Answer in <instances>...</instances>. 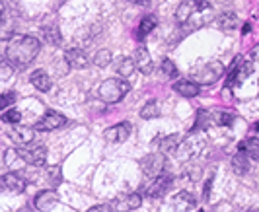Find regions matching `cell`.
Returning a JSON list of instances; mask_svg holds the SVG:
<instances>
[{
	"label": "cell",
	"mask_w": 259,
	"mask_h": 212,
	"mask_svg": "<svg viewBox=\"0 0 259 212\" xmlns=\"http://www.w3.org/2000/svg\"><path fill=\"white\" fill-rule=\"evenodd\" d=\"M39 55V41L31 35H14L6 43V61L14 68L27 67Z\"/></svg>",
	"instance_id": "obj_1"
},
{
	"label": "cell",
	"mask_w": 259,
	"mask_h": 212,
	"mask_svg": "<svg viewBox=\"0 0 259 212\" xmlns=\"http://www.w3.org/2000/svg\"><path fill=\"white\" fill-rule=\"evenodd\" d=\"M131 86L125 78H107L102 82L100 86V97L105 103H119L127 93H129Z\"/></svg>",
	"instance_id": "obj_2"
},
{
	"label": "cell",
	"mask_w": 259,
	"mask_h": 212,
	"mask_svg": "<svg viewBox=\"0 0 259 212\" xmlns=\"http://www.w3.org/2000/svg\"><path fill=\"white\" fill-rule=\"evenodd\" d=\"M207 144H208V140L203 133L189 134L182 144H180V150H178V152H180V158H182L183 162H193V160H197L205 152Z\"/></svg>",
	"instance_id": "obj_3"
},
{
	"label": "cell",
	"mask_w": 259,
	"mask_h": 212,
	"mask_svg": "<svg viewBox=\"0 0 259 212\" xmlns=\"http://www.w3.org/2000/svg\"><path fill=\"white\" fill-rule=\"evenodd\" d=\"M224 74V65L221 61H208L205 65H197L191 72V76L197 84H203V86H210L214 84L217 80Z\"/></svg>",
	"instance_id": "obj_4"
},
{
	"label": "cell",
	"mask_w": 259,
	"mask_h": 212,
	"mask_svg": "<svg viewBox=\"0 0 259 212\" xmlns=\"http://www.w3.org/2000/svg\"><path fill=\"white\" fill-rule=\"evenodd\" d=\"M18 154L22 156V160L29 164V166H35V168H41L45 166L47 162V148L41 144V142H31V144L22 146L18 150Z\"/></svg>",
	"instance_id": "obj_5"
},
{
	"label": "cell",
	"mask_w": 259,
	"mask_h": 212,
	"mask_svg": "<svg viewBox=\"0 0 259 212\" xmlns=\"http://www.w3.org/2000/svg\"><path fill=\"white\" fill-rule=\"evenodd\" d=\"M251 72H253V65L249 61H244L242 57H236L232 61V67H230V74H228V80H226V86L228 88L240 86Z\"/></svg>",
	"instance_id": "obj_6"
},
{
	"label": "cell",
	"mask_w": 259,
	"mask_h": 212,
	"mask_svg": "<svg viewBox=\"0 0 259 212\" xmlns=\"http://www.w3.org/2000/svg\"><path fill=\"white\" fill-rule=\"evenodd\" d=\"M207 8H210L207 0H183L176 10V18H178L180 24H187L195 14L201 12V10H207Z\"/></svg>",
	"instance_id": "obj_7"
},
{
	"label": "cell",
	"mask_w": 259,
	"mask_h": 212,
	"mask_svg": "<svg viewBox=\"0 0 259 212\" xmlns=\"http://www.w3.org/2000/svg\"><path fill=\"white\" fill-rule=\"evenodd\" d=\"M164 166H166V160H164L162 152H158V154H146L141 160V170L150 179H156L160 173L164 172Z\"/></svg>",
	"instance_id": "obj_8"
},
{
	"label": "cell",
	"mask_w": 259,
	"mask_h": 212,
	"mask_svg": "<svg viewBox=\"0 0 259 212\" xmlns=\"http://www.w3.org/2000/svg\"><path fill=\"white\" fill-rule=\"evenodd\" d=\"M141 202L143 197L139 193H121L113 199L111 206L115 212H135L137 208H141Z\"/></svg>",
	"instance_id": "obj_9"
},
{
	"label": "cell",
	"mask_w": 259,
	"mask_h": 212,
	"mask_svg": "<svg viewBox=\"0 0 259 212\" xmlns=\"http://www.w3.org/2000/svg\"><path fill=\"white\" fill-rule=\"evenodd\" d=\"M65 123H66L65 115H61V113H57V111H49V113H45V115L35 123V131H43V133L57 131V129H61Z\"/></svg>",
	"instance_id": "obj_10"
},
{
	"label": "cell",
	"mask_w": 259,
	"mask_h": 212,
	"mask_svg": "<svg viewBox=\"0 0 259 212\" xmlns=\"http://www.w3.org/2000/svg\"><path fill=\"white\" fill-rule=\"evenodd\" d=\"M171 181H174V175L169 172H162L154 181H152V185L148 187V197L156 199V197L166 195V191L171 187Z\"/></svg>",
	"instance_id": "obj_11"
},
{
	"label": "cell",
	"mask_w": 259,
	"mask_h": 212,
	"mask_svg": "<svg viewBox=\"0 0 259 212\" xmlns=\"http://www.w3.org/2000/svg\"><path fill=\"white\" fill-rule=\"evenodd\" d=\"M8 136L12 138L16 144H20V146L31 144V142H33V138H35V127L31 129V127H22V125H14L12 129L8 131Z\"/></svg>",
	"instance_id": "obj_12"
},
{
	"label": "cell",
	"mask_w": 259,
	"mask_h": 212,
	"mask_svg": "<svg viewBox=\"0 0 259 212\" xmlns=\"http://www.w3.org/2000/svg\"><path fill=\"white\" fill-rule=\"evenodd\" d=\"M249 152H247V142H240V146H238V154L232 158V168L234 172L238 173V175H244V173H247V170H249Z\"/></svg>",
	"instance_id": "obj_13"
},
{
	"label": "cell",
	"mask_w": 259,
	"mask_h": 212,
	"mask_svg": "<svg viewBox=\"0 0 259 212\" xmlns=\"http://www.w3.org/2000/svg\"><path fill=\"white\" fill-rule=\"evenodd\" d=\"M65 63L70 68H78V70H82V68H88L90 59H88V55L84 53L82 49L72 47V49H68V51L65 53Z\"/></svg>",
	"instance_id": "obj_14"
},
{
	"label": "cell",
	"mask_w": 259,
	"mask_h": 212,
	"mask_svg": "<svg viewBox=\"0 0 259 212\" xmlns=\"http://www.w3.org/2000/svg\"><path fill=\"white\" fill-rule=\"evenodd\" d=\"M104 136L109 142H125L131 136V123H117L105 131Z\"/></svg>",
	"instance_id": "obj_15"
},
{
	"label": "cell",
	"mask_w": 259,
	"mask_h": 212,
	"mask_svg": "<svg viewBox=\"0 0 259 212\" xmlns=\"http://www.w3.org/2000/svg\"><path fill=\"white\" fill-rule=\"evenodd\" d=\"M154 144H158L160 152L164 156H171V154H176L180 150L182 142H180V134H168V136H158V138H154Z\"/></svg>",
	"instance_id": "obj_16"
},
{
	"label": "cell",
	"mask_w": 259,
	"mask_h": 212,
	"mask_svg": "<svg viewBox=\"0 0 259 212\" xmlns=\"http://www.w3.org/2000/svg\"><path fill=\"white\" fill-rule=\"evenodd\" d=\"M195 197L189 191H180L178 195H174L171 199V206L178 212H191L195 208Z\"/></svg>",
	"instance_id": "obj_17"
},
{
	"label": "cell",
	"mask_w": 259,
	"mask_h": 212,
	"mask_svg": "<svg viewBox=\"0 0 259 212\" xmlns=\"http://www.w3.org/2000/svg\"><path fill=\"white\" fill-rule=\"evenodd\" d=\"M2 183H4V187H6L8 191H12V193H24V191H26V185H27V181L24 179V175L18 172H8L4 177H2Z\"/></svg>",
	"instance_id": "obj_18"
},
{
	"label": "cell",
	"mask_w": 259,
	"mask_h": 212,
	"mask_svg": "<svg viewBox=\"0 0 259 212\" xmlns=\"http://www.w3.org/2000/svg\"><path fill=\"white\" fill-rule=\"evenodd\" d=\"M59 202V195H57V191H41L35 200H33V206L37 208V210H51L53 206Z\"/></svg>",
	"instance_id": "obj_19"
},
{
	"label": "cell",
	"mask_w": 259,
	"mask_h": 212,
	"mask_svg": "<svg viewBox=\"0 0 259 212\" xmlns=\"http://www.w3.org/2000/svg\"><path fill=\"white\" fill-rule=\"evenodd\" d=\"M135 63H137V68L143 72V74H150L152 68H154V63H152V57L148 53V49L141 45L137 51H135Z\"/></svg>",
	"instance_id": "obj_20"
},
{
	"label": "cell",
	"mask_w": 259,
	"mask_h": 212,
	"mask_svg": "<svg viewBox=\"0 0 259 212\" xmlns=\"http://www.w3.org/2000/svg\"><path fill=\"white\" fill-rule=\"evenodd\" d=\"M174 90L183 95V97H197L199 92H201V88H199V84L197 82H191V80H178L176 84H174Z\"/></svg>",
	"instance_id": "obj_21"
},
{
	"label": "cell",
	"mask_w": 259,
	"mask_h": 212,
	"mask_svg": "<svg viewBox=\"0 0 259 212\" xmlns=\"http://www.w3.org/2000/svg\"><path fill=\"white\" fill-rule=\"evenodd\" d=\"M29 82L37 88L39 92H49L51 90V76L45 72V70H35V72H31V78H29Z\"/></svg>",
	"instance_id": "obj_22"
},
{
	"label": "cell",
	"mask_w": 259,
	"mask_h": 212,
	"mask_svg": "<svg viewBox=\"0 0 259 212\" xmlns=\"http://www.w3.org/2000/svg\"><path fill=\"white\" fill-rule=\"evenodd\" d=\"M217 26L221 27L222 31H226V33H230L236 29L238 26V16L234 12H222L219 14V18H217Z\"/></svg>",
	"instance_id": "obj_23"
},
{
	"label": "cell",
	"mask_w": 259,
	"mask_h": 212,
	"mask_svg": "<svg viewBox=\"0 0 259 212\" xmlns=\"http://www.w3.org/2000/svg\"><path fill=\"white\" fill-rule=\"evenodd\" d=\"M135 67H137V63L133 61V59H127V57H121V59H117L115 61V72L121 76V78H129L131 74L135 72Z\"/></svg>",
	"instance_id": "obj_24"
},
{
	"label": "cell",
	"mask_w": 259,
	"mask_h": 212,
	"mask_svg": "<svg viewBox=\"0 0 259 212\" xmlns=\"http://www.w3.org/2000/svg\"><path fill=\"white\" fill-rule=\"evenodd\" d=\"M43 37L47 43H51V45H61L63 43V35H61V31H59V26H45L43 29Z\"/></svg>",
	"instance_id": "obj_25"
},
{
	"label": "cell",
	"mask_w": 259,
	"mask_h": 212,
	"mask_svg": "<svg viewBox=\"0 0 259 212\" xmlns=\"http://www.w3.org/2000/svg\"><path fill=\"white\" fill-rule=\"evenodd\" d=\"M156 24H158L156 16H146L144 20H141V26H139V37H141V39L146 37V35H148V33L156 27Z\"/></svg>",
	"instance_id": "obj_26"
},
{
	"label": "cell",
	"mask_w": 259,
	"mask_h": 212,
	"mask_svg": "<svg viewBox=\"0 0 259 212\" xmlns=\"http://www.w3.org/2000/svg\"><path fill=\"white\" fill-rule=\"evenodd\" d=\"M158 115H160V105L156 103L154 99H150V101L141 109V117H143V119H154Z\"/></svg>",
	"instance_id": "obj_27"
},
{
	"label": "cell",
	"mask_w": 259,
	"mask_h": 212,
	"mask_svg": "<svg viewBox=\"0 0 259 212\" xmlns=\"http://www.w3.org/2000/svg\"><path fill=\"white\" fill-rule=\"evenodd\" d=\"M111 51H107V49H102V51H98V55L94 57V65L100 68H105L109 67V63H111Z\"/></svg>",
	"instance_id": "obj_28"
},
{
	"label": "cell",
	"mask_w": 259,
	"mask_h": 212,
	"mask_svg": "<svg viewBox=\"0 0 259 212\" xmlns=\"http://www.w3.org/2000/svg\"><path fill=\"white\" fill-rule=\"evenodd\" d=\"M208 121H210V113L205 111V109H199V111H197V121H195L193 129L195 131H203V129H207Z\"/></svg>",
	"instance_id": "obj_29"
},
{
	"label": "cell",
	"mask_w": 259,
	"mask_h": 212,
	"mask_svg": "<svg viewBox=\"0 0 259 212\" xmlns=\"http://www.w3.org/2000/svg\"><path fill=\"white\" fill-rule=\"evenodd\" d=\"M214 123L221 127H230L234 123V115L230 111H214Z\"/></svg>",
	"instance_id": "obj_30"
},
{
	"label": "cell",
	"mask_w": 259,
	"mask_h": 212,
	"mask_svg": "<svg viewBox=\"0 0 259 212\" xmlns=\"http://www.w3.org/2000/svg\"><path fill=\"white\" fill-rule=\"evenodd\" d=\"M47 181H49L53 187H57L63 181V175H61V168H59V166L47 168Z\"/></svg>",
	"instance_id": "obj_31"
},
{
	"label": "cell",
	"mask_w": 259,
	"mask_h": 212,
	"mask_svg": "<svg viewBox=\"0 0 259 212\" xmlns=\"http://www.w3.org/2000/svg\"><path fill=\"white\" fill-rule=\"evenodd\" d=\"M20 119H22V113L18 109H6L4 115H2V121L4 123H10V125H18Z\"/></svg>",
	"instance_id": "obj_32"
},
{
	"label": "cell",
	"mask_w": 259,
	"mask_h": 212,
	"mask_svg": "<svg viewBox=\"0 0 259 212\" xmlns=\"http://www.w3.org/2000/svg\"><path fill=\"white\" fill-rule=\"evenodd\" d=\"M162 72H164L168 78H176V76H178V68L174 65V61L164 59V61H162Z\"/></svg>",
	"instance_id": "obj_33"
},
{
	"label": "cell",
	"mask_w": 259,
	"mask_h": 212,
	"mask_svg": "<svg viewBox=\"0 0 259 212\" xmlns=\"http://www.w3.org/2000/svg\"><path fill=\"white\" fill-rule=\"evenodd\" d=\"M247 152H249L251 158L259 162V136H253V138L247 140Z\"/></svg>",
	"instance_id": "obj_34"
},
{
	"label": "cell",
	"mask_w": 259,
	"mask_h": 212,
	"mask_svg": "<svg viewBox=\"0 0 259 212\" xmlns=\"http://www.w3.org/2000/svg\"><path fill=\"white\" fill-rule=\"evenodd\" d=\"M20 160H22V156L18 154V150H6V166L12 168V166H16V164L20 162ZM22 162H24V160H22Z\"/></svg>",
	"instance_id": "obj_35"
},
{
	"label": "cell",
	"mask_w": 259,
	"mask_h": 212,
	"mask_svg": "<svg viewBox=\"0 0 259 212\" xmlns=\"http://www.w3.org/2000/svg\"><path fill=\"white\" fill-rule=\"evenodd\" d=\"M16 97H18V95H16L14 92H6V93H4V95H2V103H0L2 111H6V109H8V105L16 101Z\"/></svg>",
	"instance_id": "obj_36"
},
{
	"label": "cell",
	"mask_w": 259,
	"mask_h": 212,
	"mask_svg": "<svg viewBox=\"0 0 259 212\" xmlns=\"http://www.w3.org/2000/svg\"><path fill=\"white\" fill-rule=\"evenodd\" d=\"M88 212H115V210H113V206H107V204H96Z\"/></svg>",
	"instance_id": "obj_37"
},
{
	"label": "cell",
	"mask_w": 259,
	"mask_h": 212,
	"mask_svg": "<svg viewBox=\"0 0 259 212\" xmlns=\"http://www.w3.org/2000/svg\"><path fill=\"white\" fill-rule=\"evenodd\" d=\"M210 185H212V177H208L207 183H205V191H203V199L208 200V195H210Z\"/></svg>",
	"instance_id": "obj_38"
},
{
	"label": "cell",
	"mask_w": 259,
	"mask_h": 212,
	"mask_svg": "<svg viewBox=\"0 0 259 212\" xmlns=\"http://www.w3.org/2000/svg\"><path fill=\"white\" fill-rule=\"evenodd\" d=\"M251 59H253V61H259V45H255V47L251 49Z\"/></svg>",
	"instance_id": "obj_39"
},
{
	"label": "cell",
	"mask_w": 259,
	"mask_h": 212,
	"mask_svg": "<svg viewBox=\"0 0 259 212\" xmlns=\"http://www.w3.org/2000/svg\"><path fill=\"white\" fill-rule=\"evenodd\" d=\"M135 2H137V4H141V6H146L150 0H135Z\"/></svg>",
	"instance_id": "obj_40"
},
{
	"label": "cell",
	"mask_w": 259,
	"mask_h": 212,
	"mask_svg": "<svg viewBox=\"0 0 259 212\" xmlns=\"http://www.w3.org/2000/svg\"><path fill=\"white\" fill-rule=\"evenodd\" d=\"M249 29H251V26H249V24H246V26H244V29H242V33L246 35V33H247V31H249Z\"/></svg>",
	"instance_id": "obj_41"
},
{
	"label": "cell",
	"mask_w": 259,
	"mask_h": 212,
	"mask_svg": "<svg viewBox=\"0 0 259 212\" xmlns=\"http://www.w3.org/2000/svg\"><path fill=\"white\" fill-rule=\"evenodd\" d=\"M18 212H35V210H31V206H24L22 210H18Z\"/></svg>",
	"instance_id": "obj_42"
},
{
	"label": "cell",
	"mask_w": 259,
	"mask_h": 212,
	"mask_svg": "<svg viewBox=\"0 0 259 212\" xmlns=\"http://www.w3.org/2000/svg\"><path fill=\"white\" fill-rule=\"evenodd\" d=\"M255 131H259V121L255 123Z\"/></svg>",
	"instance_id": "obj_43"
},
{
	"label": "cell",
	"mask_w": 259,
	"mask_h": 212,
	"mask_svg": "<svg viewBox=\"0 0 259 212\" xmlns=\"http://www.w3.org/2000/svg\"><path fill=\"white\" fill-rule=\"evenodd\" d=\"M217 2H219V4H222V2H228V0H217Z\"/></svg>",
	"instance_id": "obj_44"
}]
</instances>
